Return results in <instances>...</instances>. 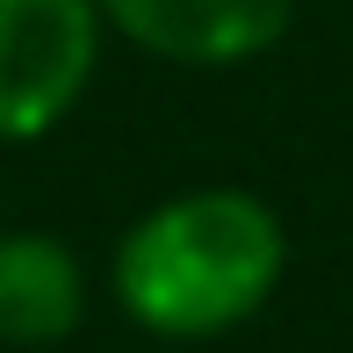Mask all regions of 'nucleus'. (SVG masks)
Returning <instances> with one entry per match:
<instances>
[{"mask_svg": "<svg viewBox=\"0 0 353 353\" xmlns=\"http://www.w3.org/2000/svg\"><path fill=\"white\" fill-rule=\"evenodd\" d=\"M94 0H0V144H29L72 116L101 65Z\"/></svg>", "mask_w": 353, "mask_h": 353, "instance_id": "obj_2", "label": "nucleus"}, {"mask_svg": "<svg viewBox=\"0 0 353 353\" xmlns=\"http://www.w3.org/2000/svg\"><path fill=\"white\" fill-rule=\"evenodd\" d=\"M288 231L245 188H195L130 223L116 303L159 339H216L281 288Z\"/></svg>", "mask_w": 353, "mask_h": 353, "instance_id": "obj_1", "label": "nucleus"}, {"mask_svg": "<svg viewBox=\"0 0 353 353\" xmlns=\"http://www.w3.org/2000/svg\"><path fill=\"white\" fill-rule=\"evenodd\" d=\"M108 29L173 65H245L274 51L296 22V0H94Z\"/></svg>", "mask_w": 353, "mask_h": 353, "instance_id": "obj_3", "label": "nucleus"}, {"mask_svg": "<svg viewBox=\"0 0 353 353\" xmlns=\"http://www.w3.org/2000/svg\"><path fill=\"white\" fill-rule=\"evenodd\" d=\"M87 317L79 260L51 231H0V339L51 346Z\"/></svg>", "mask_w": 353, "mask_h": 353, "instance_id": "obj_4", "label": "nucleus"}]
</instances>
